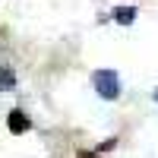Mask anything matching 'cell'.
Masks as SVG:
<instances>
[{
  "instance_id": "277c9868",
  "label": "cell",
  "mask_w": 158,
  "mask_h": 158,
  "mask_svg": "<svg viewBox=\"0 0 158 158\" xmlns=\"http://www.w3.org/2000/svg\"><path fill=\"white\" fill-rule=\"evenodd\" d=\"M114 19L120 22V25H130V22L136 19V6H117L114 10Z\"/></svg>"
},
{
  "instance_id": "7a4b0ae2",
  "label": "cell",
  "mask_w": 158,
  "mask_h": 158,
  "mask_svg": "<svg viewBox=\"0 0 158 158\" xmlns=\"http://www.w3.org/2000/svg\"><path fill=\"white\" fill-rule=\"evenodd\" d=\"M6 127H10V133H25L29 130V117H25V111H10V120H6Z\"/></svg>"
},
{
  "instance_id": "8992f818",
  "label": "cell",
  "mask_w": 158,
  "mask_h": 158,
  "mask_svg": "<svg viewBox=\"0 0 158 158\" xmlns=\"http://www.w3.org/2000/svg\"><path fill=\"white\" fill-rule=\"evenodd\" d=\"M155 101H158V89H155Z\"/></svg>"
},
{
  "instance_id": "3957f363",
  "label": "cell",
  "mask_w": 158,
  "mask_h": 158,
  "mask_svg": "<svg viewBox=\"0 0 158 158\" xmlns=\"http://www.w3.org/2000/svg\"><path fill=\"white\" fill-rule=\"evenodd\" d=\"M10 89H16V73L10 67H0V92H10Z\"/></svg>"
},
{
  "instance_id": "6da1fadb",
  "label": "cell",
  "mask_w": 158,
  "mask_h": 158,
  "mask_svg": "<svg viewBox=\"0 0 158 158\" xmlns=\"http://www.w3.org/2000/svg\"><path fill=\"white\" fill-rule=\"evenodd\" d=\"M92 82H95V92L101 98H108V101H114L117 95H120V79H117L114 70H98L95 76H92Z\"/></svg>"
},
{
  "instance_id": "5b68a950",
  "label": "cell",
  "mask_w": 158,
  "mask_h": 158,
  "mask_svg": "<svg viewBox=\"0 0 158 158\" xmlns=\"http://www.w3.org/2000/svg\"><path fill=\"white\" fill-rule=\"evenodd\" d=\"M79 158H98V155H92V152H79Z\"/></svg>"
}]
</instances>
